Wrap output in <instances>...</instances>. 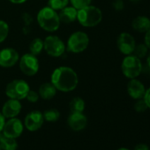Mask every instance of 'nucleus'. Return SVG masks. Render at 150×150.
Returning <instances> with one entry per match:
<instances>
[{
    "label": "nucleus",
    "instance_id": "11",
    "mask_svg": "<svg viewBox=\"0 0 150 150\" xmlns=\"http://www.w3.org/2000/svg\"><path fill=\"white\" fill-rule=\"evenodd\" d=\"M20 55L15 49L5 48L0 50V66L10 68L14 66L19 62Z\"/></svg>",
    "mask_w": 150,
    "mask_h": 150
},
{
    "label": "nucleus",
    "instance_id": "3",
    "mask_svg": "<svg viewBox=\"0 0 150 150\" xmlns=\"http://www.w3.org/2000/svg\"><path fill=\"white\" fill-rule=\"evenodd\" d=\"M77 20L83 27L93 28L101 23L103 20V13L98 7L90 5L85 8L78 10Z\"/></svg>",
    "mask_w": 150,
    "mask_h": 150
},
{
    "label": "nucleus",
    "instance_id": "17",
    "mask_svg": "<svg viewBox=\"0 0 150 150\" xmlns=\"http://www.w3.org/2000/svg\"><path fill=\"white\" fill-rule=\"evenodd\" d=\"M132 28L139 33H146L150 28V19L145 16H138L132 22Z\"/></svg>",
    "mask_w": 150,
    "mask_h": 150
},
{
    "label": "nucleus",
    "instance_id": "8",
    "mask_svg": "<svg viewBox=\"0 0 150 150\" xmlns=\"http://www.w3.org/2000/svg\"><path fill=\"white\" fill-rule=\"evenodd\" d=\"M21 71L27 76H34L39 71V61L36 56L27 53L19 59Z\"/></svg>",
    "mask_w": 150,
    "mask_h": 150
},
{
    "label": "nucleus",
    "instance_id": "20",
    "mask_svg": "<svg viewBox=\"0 0 150 150\" xmlns=\"http://www.w3.org/2000/svg\"><path fill=\"white\" fill-rule=\"evenodd\" d=\"M71 112H83L85 110V102L81 97H74L69 103Z\"/></svg>",
    "mask_w": 150,
    "mask_h": 150
},
{
    "label": "nucleus",
    "instance_id": "31",
    "mask_svg": "<svg viewBox=\"0 0 150 150\" xmlns=\"http://www.w3.org/2000/svg\"><path fill=\"white\" fill-rule=\"evenodd\" d=\"M133 150H150V148H149V146L146 144L139 143V144H138V145L135 146V147H134Z\"/></svg>",
    "mask_w": 150,
    "mask_h": 150
},
{
    "label": "nucleus",
    "instance_id": "5",
    "mask_svg": "<svg viewBox=\"0 0 150 150\" xmlns=\"http://www.w3.org/2000/svg\"><path fill=\"white\" fill-rule=\"evenodd\" d=\"M121 70L125 76L128 79H136L141 73L142 64L139 58L131 54L126 56L121 64Z\"/></svg>",
    "mask_w": 150,
    "mask_h": 150
},
{
    "label": "nucleus",
    "instance_id": "14",
    "mask_svg": "<svg viewBox=\"0 0 150 150\" xmlns=\"http://www.w3.org/2000/svg\"><path fill=\"white\" fill-rule=\"evenodd\" d=\"M21 109H22V105L20 100L10 98L3 105L1 112L6 118H13V117H16L21 113Z\"/></svg>",
    "mask_w": 150,
    "mask_h": 150
},
{
    "label": "nucleus",
    "instance_id": "10",
    "mask_svg": "<svg viewBox=\"0 0 150 150\" xmlns=\"http://www.w3.org/2000/svg\"><path fill=\"white\" fill-rule=\"evenodd\" d=\"M136 42L133 36L129 33H121L117 40V46L119 51L124 55H131L132 54Z\"/></svg>",
    "mask_w": 150,
    "mask_h": 150
},
{
    "label": "nucleus",
    "instance_id": "9",
    "mask_svg": "<svg viewBox=\"0 0 150 150\" xmlns=\"http://www.w3.org/2000/svg\"><path fill=\"white\" fill-rule=\"evenodd\" d=\"M23 131H24V125L17 117L8 118V120L6 121L4 128L2 130L3 134L5 136L13 139L19 138L22 134Z\"/></svg>",
    "mask_w": 150,
    "mask_h": 150
},
{
    "label": "nucleus",
    "instance_id": "7",
    "mask_svg": "<svg viewBox=\"0 0 150 150\" xmlns=\"http://www.w3.org/2000/svg\"><path fill=\"white\" fill-rule=\"evenodd\" d=\"M43 50L49 56L58 57L64 53L66 47L64 42L57 35H49L43 41Z\"/></svg>",
    "mask_w": 150,
    "mask_h": 150
},
{
    "label": "nucleus",
    "instance_id": "30",
    "mask_svg": "<svg viewBox=\"0 0 150 150\" xmlns=\"http://www.w3.org/2000/svg\"><path fill=\"white\" fill-rule=\"evenodd\" d=\"M144 43L146 45V47L150 50V28L145 33V37H144Z\"/></svg>",
    "mask_w": 150,
    "mask_h": 150
},
{
    "label": "nucleus",
    "instance_id": "1",
    "mask_svg": "<svg viewBox=\"0 0 150 150\" xmlns=\"http://www.w3.org/2000/svg\"><path fill=\"white\" fill-rule=\"evenodd\" d=\"M50 82L58 91L71 92L77 88L79 78L76 71L71 67L60 66L53 71Z\"/></svg>",
    "mask_w": 150,
    "mask_h": 150
},
{
    "label": "nucleus",
    "instance_id": "25",
    "mask_svg": "<svg viewBox=\"0 0 150 150\" xmlns=\"http://www.w3.org/2000/svg\"><path fill=\"white\" fill-rule=\"evenodd\" d=\"M9 34V26L8 24L0 20V43L3 42L8 36Z\"/></svg>",
    "mask_w": 150,
    "mask_h": 150
},
{
    "label": "nucleus",
    "instance_id": "2",
    "mask_svg": "<svg viewBox=\"0 0 150 150\" xmlns=\"http://www.w3.org/2000/svg\"><path fill=\"white\" fill-rule=\"evenodd\" d=\"M37 22L39 26L47 32L57 31L61 23L57 11L49 6L43 7L38 12Z\"/></svg>",
    "mask_w": 150,
    "mask_h": 150
},
{
    "label": "nucleus",
    "instance_id": "29",
    "mask_svg": "<svg viewBox=\"0 0 150 150\" xmlns=\"http://www.w3.org/2000/svg\"><path fill=\"white\" fill-rule=\"evenodd\" d=\"M143 100L145 101L146 106L148 109H150V88H147L145 92V95L143 96Z\"/></svg>",
    "mask_w": 150,
    "mask_h": 150
},
{
    "label": "nucleus",
    "instance_id": "24",
    "mask_svg": "<svg viewBox=\"0 0 150 150\" xmlns=\"http://www.w3.org/2000/svg\"><path fill=\"white\" fill-rule=\"evenodd\" d=\"M69 0H49L48 6L55 11H60L67 6Z\"/></svg>",
    "mask_w": 150,
    "mask_h": 150
},
{
    "label": "nucleus",
    "instance_id": "32",
    "mask_svg": "<svg viewBox=\"0 0 150 150\" xmlns=\"http://www.w3.org/2000/svg\"><path fill=\"white\" fill-rule=\"evenodd\" d=\"M5 123H6V117H4L2 112H0V132H2V130L4 128Z\"/></svg>",
    "mask_w": 150,
    "mask_h": 150
},
{
    "label": "nucleus",
    "instance_id": "19",
    "mask_svg": "<svg viewBox=\"0 0 150 150\" xmlns=\"http://www.w3.org/2000/svg\"><path fill=\"white\" fill-rule=\"evenodd\" d=\"M0 147L2 150H17L18 142L16 139L8 138L0 132Z\"/></svg>",
    "mask_w": 150,
    "mask_h": 150
},
{
    "label": "nucleus",
    "instance_id": "12",
    "mask_svg": "<svg viewBox=\"0 0 150 150\" xmlns=\"http://www.w3.org/2000/svg\"><path fill=\"white\" fill-rule=\"evenodd\" d=\"M44 122V117L42 112L39 110H33L29 112L24 120V125L30 132H35L39 130Z\"/></svg>",
    "mask_w": 150,
    "mask_h": 150
},
{
    "label": "nucleus",
    "instance_id": "36",
    "mask_svg": "<svg viewBox=\"0 0 150 150\" xmlns=\"http://www.w3.org/2000/svg\"><path fill=\"white\" fill-rule=\"evenodd\" d=\"M0 150H2V149H1V147H0Z\"/></svg>",
    "mask_w": 150,
    "mask_h": 150
},
{
    "label": "nucleus",
    "instance_id": "6",
    "mask_svg": "<svg viewBox=\"0 0 150 150\" xmlns=\"http://www.w3.org/2000/svg\"><path fill=\"white\" fill-rule=\"evenodd\" d=\"M30 88L28 82L23 80H14L7 84L6 88V95L11 99L22 100L26 99Z\"/></svg>",
    "mask_w": 150,
    "mask_h": 150
},
{
    "label": "nucleus",
    "instance_id": "27",
    "mask_svg": "<svg viewBox=\"0 0 150 150\" xmlns=\"http://www.w3.org/2000/svg\"><path fill=\"white\" fill-rule=\"evenodd\" d=\"M147 109H148V108H147V106H146L145 101L143 100V98L138 99L137 102H136L135 104H134V110H135V111H137V112H144V111H146Z\"/></svg>",
    "mask_w": 150,
    "mask_h": 150
},
{
    "label": "nucleus",
    "instance_id": "4",
    "mask_svg": "<svg viewBox=\"0 0 150 150\" xmlns=\"http://www.w3.org/2000/svg\"><path fill=\"white\" fill-rule=\"evenodd\" d=\"M89 44V38L88 35L82 31L74 32L70 35L67 40L66 49L68 51L71 53H81L87 50Z\"/></svg>",
    "mask_w": 150,
    "mask_h": 150
},
{
    "label": "nucleus",
    "instance_id": "35",
    "mask_svg": "<svg viewBox=\"0 0 150 150\" xmlns=\"http://www.w3.org/2000/svg\"><path fill=\"white\" fill-rule=\"evenodd\" d=\"M117 150H130V149H128V148H126V147H120V148H118V149H117Z\"/></svg>",
    "mask_w": 150,
    "mask_h": 150
},
{
    "label": "nucleus",
    "instance_id": "33",
    "mask_svg": "<svg viewBox=\"0 0 150 150\" xmlns=\"http://www.w3.org/2000/svg\"><path fill=\"white\" fill-rule=\"evenodd\" d=\"M9 1L13 4H15V5H20V4H23L25 3L27 0H9Z\"/></svg>",
    "mask_w": 150,
    "mask_h": 150
},
{
    "label": "nucleus",
    "instance_id": "28",
    "mask_svg": "<svg viewBox=\"0 0 150 150\" xmlns=\"http://www.w3.org/2000/svg\"><path fill=\"white\" fill-rule=\"evenodd\" d=\"M39 94L36 93L35 91H33V90H29V92L28 93L27 96H26V99L30 102V103H36L38 100H39Z\"/></svg>",
    "mask_w": 150,
    "mask_h": 150
},
{
    "label": "nucleus",
    "instance_id": "16",
    "mask_svg": "<svg viewBox=\"0 0 150 150\" xmlns=\"http://www.w3.org/2000/svg\"><path fill=\"white\" fill-rule=\"evenodd\" d=\"M78 10L75 9L73 6H65L62 10L59 11L58 17L60 22L64 24H70L74 22L77 20Z\"/></svg>",
    "mask_w": 150,
    "mask_h": 150
},
{
    "label": "nucleus",
    "instance_id": "22",
    "mask_svg": "<svg viewBox=\"0 0 150 150\" xmlns=\"http://www.w3.org/2000/svg\"><path fill=\"white\" fill-rule=\"evenodd\" d=\"M44 120L48 122H56L60 117V112L57 109H49L46 110L43 113Z\"/></svg>",
    "mask_w": 150,
    "mask_h": 150
},
{
    "label": "nucleus",
    "instance_id": "21",
    "mask_svg": "<svg viewBox=\"0 0 150 150\" xmlns=\"http://www.w3.org/2000/svg\"><path fill=\"white\" fill-rule=\"evenodd\" d=\"M43 50V41L40 38H35L29 44V50L30 53L37 56L39 55Z\"/></svg>",
    "mask_w": 150,
    "mask_h": 150
},
{
    "label": "nucleus",
    "instance_id": "26",
    "mask_svg": "<svg viewBox=\"0 0 150 150\" xmlns=\"http://www.w3.org/2000/svg\"><path fill=\"white\" fill-rule=\"evenodd\" d=\"M91 1L92 0H69V2H71V6L77 10H81L90 6Z\"/></svg>",
    "mask_w": 150,
    "mask_h": 150
},
{
    "label": "nucleus",
    "instance_id": "18",
    "mask_svg": "<svg viewBox=\"0 0 150 150\" xmlns=\"http://www.w3.org/2000/svg\"><path fill=\"white\" fill-rule=\"evenodd\" d=\"M57 91V88L51 82H46L40 86L38 94L41 98L44 100H50L56 96Z\"/></svg>",
    "mask_w": 150,
    "mask_h": 150
},
{
    "label": "nucleus",
    "instance_id": "23",
    "mask_svg": "<svg viewBox=\"0 0 150 150\" xmlns=\"http://www.w3.org/2000/svg\"><path fill=\"white\" fill-rule=\"evenodd\" d=\"M148 50L149 49L146 47V45L145 43H139L138 45H135L132 55H134L138 58L141 59V58H144L145 57H146V55L148 53Z\"/></svg>",
    "mask_w": 150,
    "mask_h": 150
},
{
    "label": "nucleus",
    "instance_id": "15",
    "mask_svg": "<svg viewBox=\"0 0 150 150\" xmlns=\"http://www.w3.org/2000/svg\"><path fill=\"white\" fill-rule=\"evenodd\" d=\"M146 92L144 85L136 79H131L127 84V93L132 99L138 100L143 98Z\"/></svg>",
    "mask_w": 150,
    "mask_h": 150
},
{
    "label": "nucleus",
    "instance_id": "34",
    "mask_svg": "<svg viewBox=\"0 0 150 150\" xmlns=\"http://www.w3.org/2000/svg\"><path fill=\"white\" fill-rule=\"evenodd\" d=\"M146 64H147V66L149 67V69H150V51L147 53V55H146Z\"/></svg>",
    "mask_w": 150,
    "mask_h": 150
},
{
    "label": "nucleus",
    "instance_id": "13",
    "mask_svg": "<svg viewBox=\"0 0 150 150\" xmlns=\"http://www.w3.org/2000/svg\"><path fill=\"white\" fill-rule=\"evenodd\" d=\"M68 126L74 132H79L86 128L88 118L83 112H71L67 119Z\"/></svg>",
    "mask_w": 150,
    "mask_h": 150
}]
</instances>
